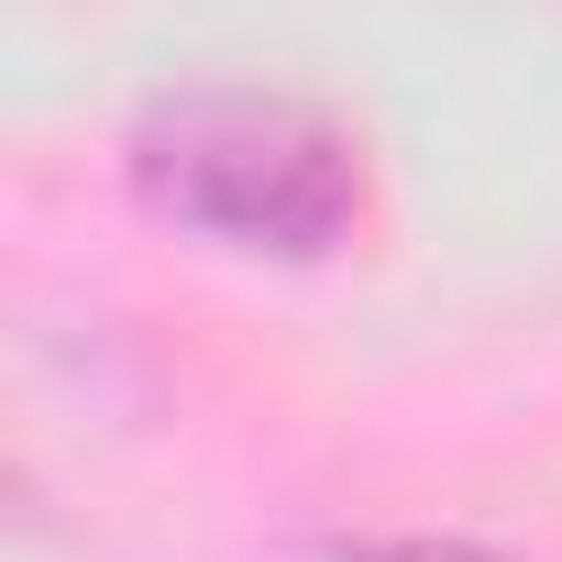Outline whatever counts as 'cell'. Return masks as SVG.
I'll return each instance as SVG.
<instances>
[{
	"mask_svg": "<svg viewBox=\"0 0 562 562\" xmlns=\"http://www.w3.org/2000/svg\"><path fill=\"white\" fill-rule=\"evenodd\" d=\"M331 562H496V551H463V540H353Z\"/></svg>",
	"mask_w": 562,
	"mask_h": 562,
	"instance_id": "2",
	"label": "cell"
},
{
	"mask_svg": "<svg viewBox=\"0 0 562 562\" xmlns=\"http://www.w3.org/2000/svg\"><path fill=\"white\" fill-rule=\"evenodd\" d=\"M133 188L155 221L221 243V254H276L310 265L353 243L364 221V155L331 111L288 89H177L133 133Z\"/></svg>",
	"mask_w": 562,
	"mask_h": 562,
	"instance_id": "1",
	"label": "cell"
}]
</instances>
